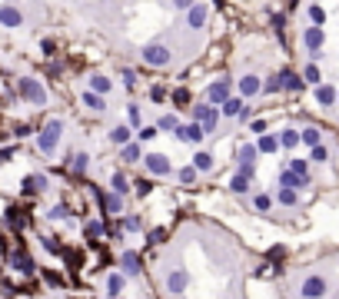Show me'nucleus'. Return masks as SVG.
<instances>
[{"instance_id":"obj_1","label":"nucleus","mask_w":339,"mask_h":299,"mask_svg":"<svg viewBox=\"0 0 339 299\" xmlns=\"http://www.w3.org/2000/svg\"><path fill=\"white\" fill-rule=\"evenodd\" d=\"M60 137H63V120H47L44 126H40V133H37V150L44 156H53L56 153V146H60Z\"/></svg>"},{"instance_id":"obj_2","label":"nucleus","mask_w":339,"mask_h":299,"mask_svg":"<svg viewBox=\"0 0 339 299\" xmlns=\"http://www.w3.org/2000/svg\"><path fill=\"white\" fill-rule=\"evenodd\" d=\"M140 60L146 63V67H153V70H163V67H170L173 63V50H170L166 44H146L143 50H140Z\"/></svg>"},{"instance_id":"obj_3","label":"nucleus","mask_w":339,"mask_h":299,"mask_svg":"<svg viewBox=\"0 0 339 299\" xmlns=\"http://www.w3.org/2000/svg\"><path fill=\"white\" fill-rule=\"evenodd\" d=\"M17 94L24 97V103H30V106H47V90H44V83H40L37 77H20Z\"/></svg>"},{"instance_id":"obj_4","label":"nucleus","mask_w":339,"mask_h":299,"mask_svg":"<svg viewBox=\"0 0 339 299\" xmlns=\"http://www.w3.org/2000/svg\"><path fill=\"white\" fill-rule=\"evenodd\" d=\"M323 44H326V30L323 27H316V24H309V27H303V47H306V53H309V60H323Z\"/></svg>"},{"instance_id":"obj_5","label":"nucleus","mask_w":339,"mask_h":299,"mask_svg":"<svg viewBox=\"0 0 339 299\" xmlns=\"http://www.w3.org/2000/svg\"><path fill=\"white\" fill-rule=\"evenodd\" d=\"M226 97H233V80L230 77H220V80H213L206 87V94H203V100H206L210 106H220Z\"/></svg>"},{"instance_id":"obj_6","label":"nucleus","mask_w":339,"mask_h":299,"mask_svg":"<svg viewBox=\"0 0 339 299\" xmlns=\"http://www.w3.org/2000/svg\"><path fill=\"white\" fill-rule=\"evenodd\" d=\"M326 293H329L326 276H306V279H303V286H299V296H303V299H323Z\"/></svg>"},{"instance_id":"obj_7","label":"nucleus","mask_w":339,"mask_h":299,"mask_svg":"<svg viewBox=\"0 0 339 299\" xmlns=\"http://www.w3.org/2000/svg\"><path fill=\"white\" fill-rule=\"evenodd\" d=\"M206 20H210V4H200V0H196V4L186 10V20H183V24H186V30L196 33V30L206 27Z\"/></svg>"},{"instance_id":"obj_8","label":"nucleus","mask_w":339,"mask_h":299,"mask_svg":"<svg viewBox=\"0 0 339 299\" xmlns=\"http://www.w3.org/2000/svg\"><path fill=\"white\" fill-rule=\"evenodd\" d=\"M259 90H263V77H259V73H243L236 80V94L243 97V100L259 97Z\"/></svg>"},{"instance_id":"obj_9","label":"nucleus","mask_w":339,"mask_h":299,"mask_svg":"<svg viewBox=\"0 0 339 299\" xmlns=\"http://www.w3.org/2000/svg\"><path fill=\"white\" fill-rule=\"evenodd\" d=\"M143 163H146V173H150V176H170V173H173L166 153H143Z\"/></svg>"},{"instance_id":"obj_10","label":"nucleus","mask_w":339,"mask_h":299,"mask_svg":"<svg viewBox=\"0 0 339 299\" xmlns=\"http://www.w3.org/2000/svg\"><path fill=\"white\" fill-rule=\"evenodd\" d=\"M0 27H7V30L24 27V10L17 4H0Z\"/></svg>"},{"instance_id":"obj_11","label":"nucleus","mask_w":339,"mask_h":299,"mask_svg":"<svg viewBox=\"0 0 339 299\" xmlns=\"http://www.w3.org/2000/svg\"><path fill=\"white\" fill-rule=\"evenodd\" d=\"M10 266L17 269V273H24V276H33V273H37V263H33V256L27 253L24 246H17V249H13V256H10Z\"/></svg>"},{"instance_id":"obj_12","label":"nucleus","mask_w":339,"mask_h":299,"mask_svg":"<svg viewBox=\"0 0 339 299\" xmlns=\"http://www.w3.org/2000/svg\"><path fill=\"white\" fill-rule=\"evenodd\" d=\"M173 137L176 140H180V143H203V137H206V133H203V126L200 123H180V126H176V130H173Z\"/></svg>"},{"instance_id":"obj_13","label":"nucleus","mask_w":339,"mask_h":299,"mask_svg":"<svg viewBox=\"0 0 339 299\" xmlns=\"http://www.w3.org/2000/svg\"><path fill=\"white\" fill-rule=\"evenodd\" d=\"M97 203H100L103 216H117V213H123V196H120V193H103V190H97Z\"/></svg>"},{"instance_id":"obj_14","label":"nucleus","mask_w":339,"mask_h":299,"mask_svg":"<svg viewBox=\"0 0 339 299\" xmlns=\"http://www.w3.org/2000/svg\"><path fill=\"white\" fill-rule=\"evenodd\" d=\"M276 77H279V90H286V94H303V87H306L303 77L296 73V70H289V67H282Z\"/></svg>"},{"instance_id":"obj_15","label":"nucleus","mask_w":339,"mask_h":299,"mask_svg":"<svg viewBox=\"0 0 339 299\" xmlns=\"http://www.w3.org/2000/svg\"><path fill=\"white\" fill-rule=\"evenodd\" d=\"M50 186V180H47L44 173H30L24 176V183H20V190H24V196H33V193H44V190Z\"/></svg>"},{"instance_id":"obj_16","label":"nucleus","mask_w":339,"mask_h":299,"mask_svg":"<svg viewBox=\"0 0 339 299\" xmlns=\"http://www.w3.org/2000/svg\"><path fill=\"white\" fill-rule=\"evenodd\" d=\"M120 269H123V276H140L143 273V263H140V253H133V249H126L123 256H120Z\"/></svg>"},{"instance_id":"obj_17","label":"nucleus","mask_w":339,"mask_h":299,"mask_svg":"<svg viewBox=\"0 0 339 299\" xmlns=\"http://www.w3.org/2000/svg\"><path fill=\"white\" fill-rule=\"evenodd\" d=\"M256 156H259V150H256V143H243L236 150V166H256Z\"/></svg>"},{"instance_id":"obj_18","label":"nucleus","mask_w":339,"mask_h":299,"mask_svg":"<svg viewBox=\"0 0 339 299\" xmlns=\"http://www.w3.org/2000/svg\"><path fill=\"white\" fill-rule=\"evenodd\" d=\"M87 90H93V94L107 97L110 90H113V80H110L107 73H90V80H87Z\"/></svg>"},{"instance_id":"obj_19","label":"nucleus","mask_w":339,"mask_h":299,"mask_svg":"<svg viewBox=\"0 0 339 299\" xmlns=\"http://www.w3.org/2000/svg\"><path fill=\"white\" fill-rule=\"evenodd\" d=\"M279 186L296 190V193H299V190H306V186H309V180H306V176H296L293 170H282V173H279Z\"/></svg>"},{"instance_id":"obj_20","label":"nucleus","mask_w":339,"mask_h":299,"mask_svg":"<svg viewBox=\"0 0 339 299\" xmlns=\"http://www.w3.org/2000/svg\"><path fill=\"white\" fill-rule=\"evenodd\" d=\"M120 160H123V163H140V160H143V146H140V140H130V143L120 146Z\"/></svg>"},{"instance_id":"obj_21","label":"nucleus","mask_w":339,"mask_h":299,"mask_svg":"<svg viewBox=\"0 0 339 299\" xmlns=\"http://www.w3.org/2000/svg\"><path fill=\"white\" fill-rule=\"evenodd\" d=\"M243 103H246V100L239 97V94H236V97H226L223 103H220V117H226V120H236V113L243 110Z\"/></svg>"},{"instance_id":"obj_22","label":"nucleus","mask_w":339,"mask_h":299,"mask_svg":"<svg viewBox=\"0 0 339 299\" xmlns=\"http://www.w3.org/2000/svg\"><path fill=\"white\" fill-rule=\"evenodd\" d=\"M83 106L87 110H93V113H107V97H100V94H93V90H83Z\"/></svg>"},{"instance_id":"obj_23","label":"nucleus","mask_w":339,"mask_h":299,"mask_svg":"<svg viewBox=\"0 0 339 299\" xmlns=\"http://www.w3.org/2000/svg\"><path fill=\"white\" fill-rule=\"evenodd\" d=\"M316 103L319 106H336V87L333 83H316Z\"/></svg>"},{"instance_id":"obj_24","label":"nucleus","mask_w":339,"mask_h":299,"mask_svg":"<svg viewBox=\"0 0 339 299\" xmlns=\"http://www.w3.org/2000/svg\"><path fill=\"white\" fill-rule=\"evenodd\" d=\"M166 289L173 296H183V289H186V273H183V269H173V273L166 276Z\"/></svg>"},{"instance_id":"obj_25","label":"nucleus","mask_w":339,"mask_h":299,"mask_svg":"<svg viewBox=\"0 0 339 299\" xmlns=\"http://www.w3.org/2000/svg\"><path fill=\"white\" fill-rule=\"evenodd\" d=\"M170 103H173L176 110H183V106L193 103V94H190L186 87H173V90H170Z\"/></svg>"},{"instance_id":"obj_26","label":"nucleus","mask_w":339,"mask_h":299,"mask_svg":"<svg viewBox=\"0 0 339 299\" xmlns=\"http://www.w3.org/2000/svg\"><path fill=\"white\" fill-rule=\"evenodd\" d=\"M279 150H296L299 146V130H293V126H286V130H279Z\"/></svg>"},{"instance_id":"obj_27","label":"nucleus","mask_w":339,"mask_h":299,"mask_svg":"<svg viewBox=\"0 0 339 299\" xmlns=\"http://www.w3.org/2000/svg\"><path fill=\"white\" fill-rule=\"evenodd\" d=\"M63 259H67V269H70V273H80V269H83V253H80V249H67V246H63Z\"/></svg>"},{"instance_id":"obj_28","label":"nucleus","mask_w":339,"mask_h":299,"mask_svg":"<svg viewBox=\"0 0 339 299\" xmlns=\"http://www.w3.org/2000/svg\"><path fill=\"white\" fill-rule=\"evenodd\" d=\"M130 140H133V126L120 123V126H113V130H110V143L123 146V143H130Z\"/></svg>"},{"instance_id":"obj_29","label":"nucleus","mask_w":339,"mask_h":299,"mask_svg":"<svg viewBox=\"0 0 339 299\" xmlns=\"http://www.w3.org/2000/svg\"><path fill=\"white\" fill-rule=\"evenodd\" d=\"M303 83H309V87H316V83H323V70L316 67V60H309L306 67H303Z\"/></svg>"},{"instance_id":"obj_30","label":"nucleus","mask_w":339,"mask_h":299,"mask_svg":"<svg viewBox=\"0 0 339 299\" xmlns=\"http://www.w3.org/2000/svg\"><path fill=\"white\" fill-rule=\"evenodd\" d=\"M193 170H196V173H213V153L200 150V153L193 156Z\"/></svg>"},{"instance_id":"obj_31","label":"nucleus","mask_w":339,"mask_h":299,"mask_svg":"<svg viewBox=\"0 0 339 299\" xmlns=\"http://www.w3.org/2000/svg\"><path fill=\"white\" fill-rule=\"evenodd\" d=\"M87 166H90V156L83 153V150H77V153H70V170H73L77 176H83V173H87Z\"/></svg>"},{"instance_id":"obj_32","label":"nucleus","mask_w":339,"mask_h":299,"mask_svg":"<svg viewBox=\"0 0 339 299\" xmlns=\"http://www.w3.org/2000/svg\"><path fill=\"white\" fill-rule=\"evenodd\" d=\"M123 286H126V276H123V273H110V276H107V296L117 299L120 293H123Z\"/></svg>"},{"instance_id":"obj_33","label":"nucleus","mask_w":339,"mask_h":299,"mask_svg":"<svg viewBox=\"0 0 339 299\" xmlns=\"http://www.w3.org/2000/svg\"><path fill=\"white\" fill-rule=\"evenodd\" d=\"M299 143H306V146L323 143V130H319V126H303V130H299Z\"/></svg>"},{"instance_id":"obj_34","label":"nucleus","mask_w":339,"mask_h":299,"mask_svg":"<svg viewBox=\"0 0 339 299\" xmlns=\"http://www.w3.org/2000/svg\"><path fill=\"white\" fill-rule=\"evenodd\" d=\"M256 150H259V153H276V150H279V140H276V133H259V140H256Z\"/></svg>"},{"instance_id":"obj_35","label":"nucleus","mask_w":339,"mask_h":299,"mask_svg":"<svg viewBox=\"0 0 339 299\" xmlns=\"http://www.w3.org/2000/svg\"><path fill=\"white\" fill-rule=\"evenodd\" d=\"M250 186H253V180H250V176L233 173V180H230V190H233V193H239V196H243V193H250Z\"/></svg>"},{"instance_id":"obj_36","label":"nucleus","mask_w":339,"mask_h":299,"mask_svg":"<svg viewBox=\"0 0 339 299\" xmlns=\"http://www.w3.org/2000/svg\"><path fill=\"white\" fill-rule=\"evenodd\" d=\"M7 223H10L13 230H24V226H27V213L20 210V206H10V210H7Z\"/></svg>"},{"instance_id":"obj_37","label":"nucleus","mask_w":339,"mask_h":299,"mask_svg":"<svg viewBox=\"0 0 339 299\" xmlns=\"http://www.w3.org/2000/svg\"><path fill=\"white\" fill-rule=\"evenodd\" d=\"M309 163H329V146L326 143L309 146Z\"/></svg>"},{"instance_id":"obj_38","label":"nucleus","mask_w":339,"mask_h":299,"mask_svg":"<svg viewBox=\"0 0 339 299\" xmlns=\"http://www.w3.org/2000/svg\"><path fill=\"white\" fill-rule=\"evenodd\" d=\"M196 176H200V173L193 170V163H190V166H180V170H176V180H180L183 186H193V183H196Z\"/></svg>"},{"instance_id":"obj_39","label":"nucleus","mask_w":339,"mask_h":299,"mask_svg":"<svg viewBox=\"0 0 339 299\" xmlns=\"http://www.w3.org/2000/svg\"><path fill=\"white\" fill-rule=\"evenodd\" d=\"M113 193H120V196H126L130 193V180H126V173H113Z\"/></svg>"},{"instance_id":"obj_40","label":"nucleus","mask_w":339,"mask_h":299,"mask_svg":"<svg viewBox=\"0 0 339 299\" xmlns=\"http://www.w3.org/2000/svg\"><path fill=\"white\" fill-rule=\"evenodd\" d=\"M157 130H176V126H180V120H176V113H163V117L157 120Z\"/></svg>"},{"instance_id":"obj_41","label":"nucleus","mask_w":339,"mask_h":299,"mask_svg":"<svg viewBox=\"0 0 339 299\" xmlns=\"http://www.w3.org/2000/svg\"><path fill=\"white\" fill-rule=\"evenodd\" d=\"M253 206H256L259 213H270L273 210V196L270 193H256V196H253Z\"/></svg>"},{"instance_id":"obj_42","label":"nucleus","mask_w":339,"mask_h":299,"mask_svg":"<svg viewBox=\"0 0 339 299\" xmlns=\"http://www.w3.org/2000/svg\"><path fill=\"white\" fill-rule=\"evenodd\" d=\"M100 233H107V226H103V219H93V223H87V226H83V236H87V239L100 236Z\"/></svg>"},{"instance_id":"obj_43","label":"nucleus","mask_w":339,"mask_h":299,"mask_svg":"<svg viewBox=\"0 0 339 299\" xmlns=\"http://www.w3.org/2000/svg\"><path fill=\"white\" fill-rule=\"evenodd\" d=\"M276 199H279L282 206H296V203H299V196H296V190H286V186H279Z\"/></svg>"},{"instance_id":"obj_44","label":"nucleus","mask_w":339,"mask_h":299,"mask_svg":"<svg viewBox=\"0 0 339 299\" xmlns=\"http://www.w3.org/2000/svg\"><path fill=\"white\" fill-rule=\"evenodd\" d=\"M306 13H309V20H313L316 27H323V24H326V10H323L319 4H309V10H306Z\"/></svg>"},{"instance_id":"obj_45","label":"nucleus","mask_w":339,"mask_h":299,"mask_svg":"<svg viewBox=\"0 0 339 299\" xmlns=\"http://www.w3.org/2000/svg\"><path fill=\"white\" fill-rule=\"evenodd\" d=\"M140 120H143V117H140V106H137V103H130V106H126V126L140 130Z\"/></svg>"},{"instance_id":"obj_46","label":"nucleus","mask_w":339,"mask_h":299,"mask_svg":"<svg viewBox=\"0 0 339 299\" xmlns=\"http://www.w3.org/2000/svg\"><path fill=\"white\" fill-rule=\"evenodd\" d=\"M259 94H263V97L279 94V77H276V73H273V77H266V80H263V90H259Z\"/></svg>"},{"instance_id":"obj_47","label":"nucleus","mask_w":339,"mask_h":299,"mask_svg":"<svg viewBox=\"0 0 339 299\" xmlns=\"http://www.w3.org/2000/svg\"><path fill=\"white\" fill-rule=\"evenodd\" d=\"M286 170H293L296 176H306V180H309V160H289Z\"/></svg>"},{"instance_id":"obj_48","label":"nucleus","mask_w":339,"mask_h":299,"mask_svg":"<svg viewBox=\"0 0 339 299\" xmlns=\"http://www.w3.org/2000/svg\"><path fill=\"white\" fill-rule=\"evenodd\" d=\"M44 249H47V253H56V256H60V253H63L60 236H44Z\"/></svg>"},{"instance_id":"obj_49","label":"nucleus","mask_w":339,"mask_h":299,"mask_svg":"<svg viewBox=\"0 0 339 299\" xmlns=\"http://www.w3.org/2000/svg\"><path fill=\"white\" fill-rule=\"evenodd\" d=\"M166 97H170L166 87H160V83H153V87H150V100H153V103H163Z\"/></svg>"},{"instance_id":"obj_50","label":"nucleus","mask_w":339,"mask_h":299,"mask_svg":"<svg viewBox=\"0 0 339 299\" xmlns=\"http://www.w3.org/2000/svg\"><path fill=\"white\" fill-rule=\"evenodd\" d=\"M163 239H166V230H163V226L146 233V246H157V243H163Z\"/></svg>"},{"instance_id":"obj_51","label":"nucleus","mask_w":339,"mask_h":299,"mask_svg":"<svg viewBox=\"0 0 339 299\" xmlns=\"http://www.w3.org/2000/svg\"><path fill=\"white\" fill-rule=\"evenodd\" d=\"M157 126H140V130H137V140H140V143H146V140H153V137H157Z\"/></svg>"},{"instance_id":"obj_52","label":"nucleus","mask_w":339,"mask_h":299,"mask_svg":"<svg viewBox=\"0 0 339 299\" xmlns=\"http://www.w3.org/2000/svg\"><path fill=\"white\" fill-rule=\"evenodd\" d=\"M123 230H130V233L143 230V219H140V216H123Z\"/></svg>"},{"instance_id":"obj_53","label":"nucleus","mask_w":339,"mask_h":299,"mask_svg":"<svg viewBox=\"0 0 339 299\" xmlns=\"http://www.w3.org/2000/svg\"><path fill=\"white\" fill-rule=\"evenodd\" d=\"M44 283L47 286H63V276L53 273V269H44Z\"/></svg>"},{"instance_id":"obj_54","label":"nucleus","mask_w":339,"mask_h":299,"mask_svg":"<svg viewBox=\"0 0 339 299\" xmlns=\"http://www.w3.org/2000/svg\"><path fill=\"white\" fill-rule=\"evenodd\" d=\"M133 186H137V196H150L153 193V180H137Z\"/></svg>"},{"instance_id":"obj_55","label":"nucleus","mask_w":339,"mask_h":299,"mask_svg":"<svg viewBox=\"0 0 339 299\" xmlns=\"http://www.w3.org/2000/svg\"><path fill=\"white\" fill-rule=\"evenodd\" d=\"M120 80H123V87H126V90L137 87V73H133V70H123V73H120Z\"/></svg>"},{"instance_id":"obj_56","label":"nucleus","mask_w":339,"mask_h":299,"mask_svg":"<svg viewBox=\"0 0 339 299\" xmlns=\"http://www.w3.org/2000/svg\"><path fill=\"white\" fill-rule=\"evenodd\" d=\"M40 50H44L47 57H56V40H50V37H44L40 40Z\"/></svg>"},{"instance_id":"obj_57","label":"nucleus","mask_w":339,"mask_h":299,"mask_svg":"<svg viewBox=\"0 0 339 299\" xmlns=\"http://www.w3.org/2000/svg\"><path fill=\"white\" fill-rule=\"evenodd\" d=\"M47 216H50V219H63V216H67V206H63V203L50 206V210H47Z\"/></svg>"},{"instance_id":"obj_58","label":"nucleus","mask_w":339,"mask_h":299,"mask_svg":"<svg viewBox=\"0 0 339 299\" xmlns=\"http://www.w3.org/2000/svg\"><path fill=\"white\" fill-rule=\"evenodd\" d=\"M193 4H196V0H170V7H173V10H180V13H186Z\"/></svg>"},{"instance_id":"obj_59","label":"nucleus","mask_w":339,"mask_h":299,"mask_svg":"<svg viewBox=\"0 0 339 299\" xmlns=\"http://www.w3.org/2000/svg\"><path fill=\"white\" fill-rule=\"evenodd\" d=\"M13 153H17L13 146H4V150H0V163H10V160H13Z\"/></svg>"},{"instance_id":"obj_60","label":"nucleus","mask_w":339,"mask_h":299,"mask_svg":"<svg viewBox=\"0 0 339 299\" xmlns=\"http://www.w3.org/2000/svg\"><path fill=\"white\" fill-rule=\"evenodd\" d=\"M250 133H266V120H253V123H250Z\"/></svg>"},{"instance_id":"obj_61","label":"nucleus","mask_w":339,"mask_h":299,"mask_svg":"<svg viewBox=\"0 0 339 299\" xmlns=\"http://www.w3.org/2000/svg\"><path fill=\"white\" fill-rule=\"evenodd\" d=\"M336 103H339V90H336Z\"/></svg>"},{"instance_id":"obj_62","label":"nucleus","mask_w":339,"mask_h":299,"mask_svg":"<svg viewBox=\"0 0 339 299\" xmlns=\"http://www.w3.org/2000/svg\"><path fill=\"white\" fill-rule=\"evenodd\" d=\"M313 4H319V0H313Z\"/></svg>"}]
</instances>
